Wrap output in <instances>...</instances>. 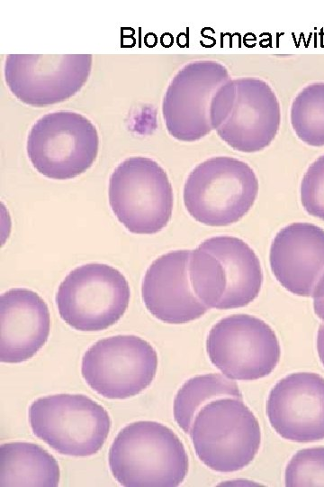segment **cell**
Here are the masks:
<instances>
[{"instance_id": "obj_1", "label": "cell", "mask_w": 324, "mask_h": 487, "mask_svg": "<svg viewBox=\"0 0 324 487\" xmlns=\"http://www.w3.org/2000/svg\"><path fill=\"white\" fill-rule=\"evenodd\" d=\"M188 271L194 294L208 308L245 307L258 296L263 282L257 255L235 236L202 242L191 251Z\"/></svg>"}, {"instance_id": "obj_2", "label": "cell", "mask_w": 324, "mask_h": 487, "mask_svg": "<svg viewBox=\"0 0 324 487\" xmlns=\"http://www.w3.org/2000/svg\"><path fill=\"white\" fill-rule=\"evenodd\" d=\"M110 470L126 487H176L188 472L184 444L168 427L151 420L125 426L108 453Z\"/></svg>"}, {"instance_id": "obj_3", "label": "cell", "mask_w": 324, "mask_h": 487, "mask_svg": "<svg viewBox=\"0 0 324 487\" xmlns=\"http://www.w3.org/2000/svg\"><path fill=\"white\" fill-rule=\"evenodd\" d=\"M188 434L198 458L220 473L248 466L261 443L256 418L243 399L235 397L216 398L203 405Z\"/></svg>"}, {"instance_id": "obj_4", "label": "cell", "mask_w": 324, "mask_h": 487, "mask_svg": "<svg viewBox=\"0 0 324 487\" xmlns=\"http://www.w3.org/2000/svg\"><path fill=\"white\" fill-rule=\"evenodd\" d=\"M258 179L245 161L217 156L198 164L188 175L184 204L197 222L226 226L240 220L253 207Z\"/></svg>"}, {"instance_id": "obj_5", "label": "cell", "mask_w": 324, "mask_h": 487, "mask_svg": "<svg viewBox=\"0 0 324 487\" xmlns=\"http://www.w3.org/2000/svg\"><path fill=\"white\" fill-rule=\"evenodd\" d=\"M108 197L117 219L133 234H157L172 216L174 194L167 174L148 157L122 161L110 177Z\"/></svg>"}, {"instance_id": "obj_6", "label": "cell", "mask_w": 324, "mask_h": 487, "mask_svg": "<svg viewBox=\"0 0 324 487\" xmlns=\"http://www.w3.org/2000/svg\"><path fill=\"white\" fill-rule=\"evenodd\" d=\"M32 433L60 455L89 456L104 446L112 426L106 409L82 394H55L30 406Z\"/></svg>"}, {"instance_id": "obj_7", "label": "cell", "mask_w": 324, "mask_h": 487, "mask_svg": "<svg viewBox=\"0 0 324 487\" xmlns=\"http://www.w3.org/2000/svg\"><path fill=\"white\" fill-rule=\"evenodd\" d=\"M99 149L95 125L68 110L44 115L31 127L27 154L33 168L52 179H69L86 171Z\"/></svg>"}, {"instance_id": "obj_8", "label": "cell", "mask_w": 324, "mask_h": 487, "mask_svg": "<svg viewBox=\"0 0 324 487\" xmlns=\"http://www.w3.org/2000/svg\"><path fill=\"white\" fill-rule=\"evenodd\" d=\"M129 283L117 269L86 263L71 271L59 284L55 300L60 317L78 331H101L125 313Z\"/></svg>"}, {"instance_id": "obj_9", "label": "cell", "mask_w": 324, "mask_h": 487, "mask_svg": "<svg viewBox=\"0 0 324 487\" xmlns=\"http://www.w3.org/2000/svg\"><path fill=\"white\" fill-rule=\"evenodd\" d=\"M219 103L215 130L235 151L256 152L275 138L281 107L274 89L264 79L230 78Z\"/></svg>"}, {"instance_id": "obj_10", "label": "cell", "mask_w": 324, "mask_h": 487, "mask_svg": "<svg viewBox=\"0 0 324 487\" xmlns=\"http://www.w3.org/2000/svg\"><path fill=\"white\" fill-rule=\"evenodd\" d=\"M212 363L225 377L255 381L270 374L281 356L278 338L264 320L235 314L219 320L206 339Z\"/></svg>"}, {"instance_id": "obj_11", "label": "cell", "mask_w": 324, "mask_h": 487, "mask_svg": "<svg viewBox=\"0 0 324 487\" xmlns=\"http://www.w3.org/2000/svg\"><path fill=\"white\" fill-rule=\"evenodd\" d=\"M158 354L146 340L119 335L98 340L84 354L81 373L87 385L106 399L136 396L153 381Z\"/></svg>"}, {"instance_id": "obj_12", "label": "cell", "mask_w": 324, "mask_h": 487, "mask_svg": "<svg viewBox=\"0 0 324 487\" xmlns=\"http://www.w3.org/2000/svg\"><path fill=\"white\" fill-rule=\"evenodd\" d=\"M230 79L228 69L212 60L182 67L164 95L162 114L168 133L181 142H195L213 129L211 112L219 89Z\"/></svg>"}, {"instance_id": "obj_13", "label": "cell", "mask_w": 324, "mask_h": 487, "mask_svg": "<svg viewBox=\"0 0 324 487\" xmlns=\"http://www.w3.org/2000/svg\"><path fill=\"white\" fill-rule=\"evenodd\" d=\"M92 62L91 54H9L4 79L19 101L42 107L79 92L88 80Z\"/></svg>"}, {"instance_id": "obj_14", "label": "cell", "mask_w": 324, "mask_h": 487, "mask_svg": "<svg viewBox=\"0 0 324 487\" xmlns=\"http://www.w3.org/2000/svg\"><path fill=\"white\" fill-rule=\"evenodd\" d=\"M271 427L283 438L307 443L324 439V378L294 372L272 388L266 402Z\"/></svg>"}, {"instance_id": "obj_15", "label": "cell", "mask_w": 324, "mask_h": 487, "mask_svg": "<svg viewBox=\"0 0 324 487\" xmlns=\"http://www.w3.org/2000/svg\"><path fill=\"white\" fill-rule=\"evenodd\" d=\"M269 262L286 290L312 297L324 279V230L302 222L283 227L271 244Z\"/></svg>"}, {"instance_id": "obj_16", "label": "cell", "mask_w": 324, "mask_h": 487, "mask_svg": "<svg viewBox=\"0 0 324 487\" xmlns=\"http://www.w3.org/2000/svg\"><path fill=\"white\" fill-rule=\"evenodd\" d=\"M191 251L162 254L148 268L141 298L148 312L167 324H184L202 317L208 308L194 294L189 278Z\"/></svg>"}, {"instance_id": "obj_17", "label": "cell", "mask_w": 324, "mask_h": 487, "mask_svg": "<svg viewBox=\"0 0 324 487\" xmlns=\"http://www.w3.org/2000/svg\"><path fill=\"white\" fill-rule=\"evenodd\" d=\"M50 315L33 290L11 289L0 298V361L17 363L32 358L47 342Z\"/></svg>"}, {"instance_id": "obj_18", "label": "cell", "mask_w": 324, "mask_h": 487, "mask_svg": "<svg viewBox=\"0 0 324 487\" xmlns=\"http://www.w3.org/2000/svg\"><path fill=\"white\" fill-rule=\"evenodd\" d=\"M59 478L57 460L43 447L30 442L1 446V487H56Z\"/></svg>"}, {"instance_id": "obj_19", "label": "cell", "mask_w": 324, "mask_h": 487, "mask_svg": "<svg viewBox=\"0 0 324 487\" xmlns=\"http://www.w3.org/2000/svg\"><path fill=\"white\" fill-rule=\"evenodd\" d=\"M221 397L243 399L238 385L223 375L206 373L186 381L174 400V418L178 427L189 433L192 422L201 408L210 400Z\"/></svg>"}, {"instance_id": "obj_20", "label": "cell", "mask_w": 324, "mask_h": 487, "mask_svg": "<svg viewBox=\"0 0 324 487\" xmlns=\"http://www.w3.org/2000/svg\"><path fill=\"white\" fill-rule=\"evenodd\" d=\"M290 121L302 142L313 147L324 146V82L308 84L295 96Z\"/></svg>"}, {"instance_id": "obj_21", "label": "cell", "mask_w": 324, "mask_h": 487, "mask_svg": "<svg viewBox=\"0 0 324 487\" xmlns=\"http://www.w3.org/2000/svg\"><path fill=\"white\" fill-rule=\"evenodd\" d=\"M284 480L289 487L324 486V447L297 451L286 466Z\"/></svg>"}, {"instance_id": "obj_22", "label": "cell", "mask_w": 324, "mask_h": 487, "mask_svg": "<svg viewBox=\"0 0 324 487\" xmlns=\"http://www.w3.org/2000/svg\"><path fill=\"white\" fill-rule=\"evenodd\" d=\"M300 195L306 212L324 221V154L308 167L301 182Z\"/></svg>"}, {"instance_id": "obj_23", "label": "cell", "mask_w": 324, "mask_h": 487, "mask_svg": "<svg viewBox=\"0 0 324 487\" xmlns=\"http://www.w3.org/2000/svg\"><path fill=\"white\" fill-rule=\"evenodd\" d=\"M313 298V308L317 317L324 321V279L317 288Z\"/></svg>"}, {"instance_id": "obj_24", "label": "cell", "mask_w": 324, "mask_h": 487, "mask_svg": "<svg viewBox=\"0 0 324 487\" xmlns=\"http://www.w3.org/2000/svg\"><path fill=\"white\" fill-rule=\"evenodd\" d=\"M317 349L320 362L324 365V323H322L318 330Z\"/></svg>"}]
</instances>
